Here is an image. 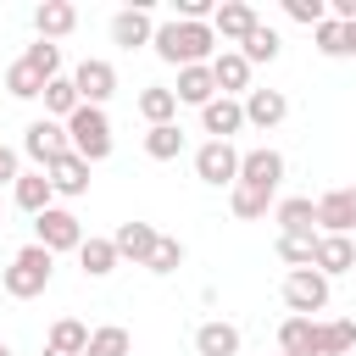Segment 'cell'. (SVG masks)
Segmentation results:
<instances>
[{
  "mask_svg": "<svg viewBox=\"0 0 356 356\" xmlns=\"http://www.w3.org/2000/svg\"><path fill=\"white\" fill-rule=\"evenodd\" d=\"M150 50H156L167 67H211L217 33H211V22H178V17H167V22H156Z\"/></svg>",
  "mask_w": 356,
  "mask_h": 356,
  "instance_id": "1",
  "label": "cell"
},
{
  "mask_svg": "<svg viewBox=\"0 0 356 356\" xmlns=\"http://www.w3.org/2000/svg\"><path fill=\"white\" fill-rule=\"evenodd\" d=\"M50 278H56V256H50L44 245H22V250L11 256V267L0 273V284H6L11 300H33V295H44Z\"/></svg>",
  "mask_w": 356,
  "mask_h": 356,
  "instance_id": "2",
  "label": "cell"
},
{
  "mask_svg": "<svg viewBox=\"0 0 356 356\" xmlns=\"http://www.w3.org/2000/svg\"><path fill=\"white\" fill-rule=\"evenodd\" d=\"M67 145H72V156H83L89 167L95 161H106L111 156V117L100 111V106H78L72 117H67Z\"/></svg>",
  "mask_w": 356,
  "mask_h": 356,
  "instance_id": "3",
  "label": "cell"
},
{
  "mask_svg": "<svg viewBox=\"0 0 356 356\" xmlns=\"http://www.w3.org/2000/svg\"><path fill=\"white\" fill-rule=\"evenodd\" d=\"M33 245H44L50 256L78 250V245H83V222H78L67 206H50V211H39V217H33Z\"/></svg>",
  "mask_w": 356,
  "mask_h": 356,
  "instance_id": "4",
  "label": "cell"
},
{
  "mask_svg": "<svg viewBox=\"0 0 356 356\" xmlns=\"http://www.w3.org/2000/svg\"><path fill=\"white\" fill-rule=\"evenodd\" d=\"M284 306L289 317H312V312H328V278L317 267H295L284 278Z\"/></svg>",
  "mask_w": 356,
  "mask_h": 356,
  "instance_id": "5",
  "label": "cell"
},
{
  "mask_svg": "<svg viewBox=\"0 0 356 356\" xmlns=\"http://www.w3.org/2000/svg\"><path fill=\"white\" fill-rule=\"evenodd\" d=\"M72 89H78L83 106H100V111H106V100L117 95V67H111L106 56H83L78 72H72Z\"/></svg>",
  "mask_w": 356,
  "mask_h": 356,
  "instance_id": "6",
  "label": "cell"
},
{
  "mask_svg": "<svg viewBox=\"0 0 356 356\" xmlns=\"http://www.w3.org/2000/svg\"><path fill=\"white\" fill-rule=\"evenodd\" d=\"M22 150L33 156V167L44 172L56 156H67L72 145H67V122H50V117H33L28 128H22Z\"/></svg>",
  "mask_w": 356,
  "mask_h": 356,
  "instance_id": "7",
  "label": "cell"
},
{
  "mask_svg": "<svg viewBox=\"0 0 356 356\" xmlns=\"http://www.w3.org/2000/svg\"><path fill=\"white\" fill-rule=\"evenodd\" d=\"M195 178L200 184H211V189H234V178H239V150L234 145H222V139H206L200 150H195Z\"/></svg>",
  "mask_w": 356,
  "mask_h": 356,
  "instance_id": "8",
  "label": "cell"
},
{
  "mask_svg": "<svg viewBox=\"0 0 356 356\" xmlns=\"http://www.w3.org/2000/svg\"><path fill=\"white\" fill-rule=\"evenodd\" d=\"M256 22H261V17H256V6H245V0H222V6L211 11V33H217L222 50H239Z\"/></svg>",
  "mask_w": 356,
  "mask_h": 356,
  "instance_id": "9",
  "label": "cell"
},
{
  "mask_svg": "<svg viewBox=\"0 0 356 356\" xmlns=\"http://www.w3.org/2000/svg\"><path fill=\"white\" fill-rule=\"evenodd\" d=\"M317 228L323 234H356V184H339V189H328L323 200H317Z\"/></svg>",
  "mask_w": 356,
  "mask_h": 356,
  "instance_id": "10",
  "label": "cell"
},
{
  "mask_svg": "<svg viewBox=\"0 0 356 356\" xmlns=\"http://www.w3.org/2000/svg\"><path fill=\"white\" fill-rule=\"evenodd\" d=\"M150 39H156V17H150L145 0H134V6H122V11L111 17V44L139 50V44H150Z\"/></svg>",
  "mask_w": 356,
  "mask_h": 356,
  "instance_id": "11",
  "label": "cell"
},
{
  "mask_svg": "<svg viewBox=\"0 0 356 356\" xmlns=\"http://www.w3.org/2000/svg\"><path fill=\"white\" fill-rule=\"evenodd\" d=\"M234 184H261V189H278L284 184V156L273 145H256V150H239V178Z\"/></svg>",
  "mask_w": 356,
  "mask_h": 356,
  "instance_id": "12",
  "label": "cell"
},
{
  "mask_svg": "<svg viewBox=\"0 0 356 356\" xmlns=\"http://www.w3.org/2000/svg\"><path fill=\"white\" fill-rule=\"evenodd\" d=\"M211 83H217V95L245 100V95H250V61H245L239 50H217V56H211Z\"/></svg>",
  "mask_w": 356,
  "mask_h": 356,
  "instance_id": "13",
  "label": "cell"
},
{
  "mask_svg": "<svg viewBox=\"0 0 356 356\" xmlns=\"http://www.w3.org/2000/svg\"><path fill=\"white\" fill-rule=\"evenodd\" d=\"M312 267H317L323 278L350 273V267H356V239H345V234H317V245H312Z\"/></svg>",
  "mask_w": 356,
  "mask_h": 356,
  "instance_id": "14",
  "label": "cell"
},
{
  "mask_svg": "<svg viewBox=\"0 0 356 356\" xmlns=\"http://www.w3.org/2000/svg\"><path fill=\"white\" fill-rule=\"evenodd\" d=\"M200 128H206L211 139L234 145V134L245 128V106H239V100H228V95H217V100H206V106H200Z\"/></svg>",
  "mask_w": 356,
  "mask_h": 356,
  "instance_id": "15",
  "label": "cell"
},
{
  "mask_svg": "<svg viewBox=\"0 0 356 356\" xmlns=\"http://www.w3.org/2000/svg\"><path fill=\"white\" fill-rule=\"evenodd\" d=\"M239 106H245V122H250V128H278V122L289 117V95H284V89H250Z\"/></svg>",
  "mask_w": 356,
  "mask_h": 356,
  "instance_id": "16",
  "label": "cell"
},
{
  "mask_svg": "<svg viewBox=\"0 0 356 356\" xmlns=\"http://www.w3.org/2000/svg\"><path fill=\"white\" fill-rule=\"evenodd\" d=\"M44 178H50V189L56 195H67V200H78V195H89V161L83 156H56L50 167H44Z\"/></svg>",
  "mask_w": 356,
  "mask_h": 356,
  "instance_id": "17",
  "label": "cell"
},
{
  "mask_svg": "<svg viewBox=\"0 0 356 356\" xmlns=\"http://www.w3.org/2000/svg\"><path fill=\"white\" fill-rule=\"evenodd\" d=\"M156 228L150 222H139V217H128V222H117V234H111V245H117V256L122 261H134V267H145V256L156 250Z\"/></svg>",
  "mask_w": 356,
  "mask_h": 356,
  "instance_id": "18",
  "label": "cell"
},
{
  "mask_svg": "<svg viewBox=\"0 0 356 356\" xmlns=\"http://www.w3.org/2000/svg\"><path fill=\"white\" fill-rule=\"evenodd\" d=\"M273 222H278V234H317V200L312 195H284L273 206Z\"/></svg>",
  "mask_w": 356,
  "mask_h": 356,
  "instance_id": "19",
  "label": "cell"
},
{
  "mask_svg": "<svg viewBox=\"0 0 356 356\" xmlns=\"http://www.w3.org/2000/svg\"><path fill=\"white\" fill-rule=\"evenodd\" d=\"M33 28H39V39H67L72 28H78V6H67V0H39L33 6Z\"/></svg>",
  "mask_w": 356,
  "mask_h": 356,
  "instance_id": "20",
  "label": "cell"
},
{
  "mask_svg": "<svg viewBox=\"0 0 356 356\" xmlns=\"http://www.w3.org/2000/svg\"><path fill=\"white\" fill-rule=\"evenodd\" d=\"M11 200L28 211V217H39V211H50V200H56V189H50V178L33 167V172H17V184H11Z\"/></svg>",
  "mask_w": 356,
  "mask_h": 356,
  "instance_id": "21",
  "label": "cell"
},
{
  "mask_svg": "<svg viewBox=\"0 0 356 356\" xmlns=\"http://www.w3.org/2000/svg\"><path fill=\"white\" fill-rule=\"evenodd\" d=\"M278 356H317V317H284L278 323Z\"/></svg>",
  "mask_w": 356,
  "mask_h": 356,
  "instance_id": "22",
  "label": "cell"
},
{
  "mask_svg": "<svg viewBox=\"0 0 356 356\" xmlns=\"http://www.w3.org/2000/svg\"><path fill=\"white\" fill-rule=\"evenodd\" d=\"M195 350L200 356H239V328L222 323V317H211V323L195 328Z\"/></svg>",
  "mask_w": 356,
  "mask_h": 356,
  "instance_id": "23",
  "label": "cell"
},
{
  "mask_svg": "<svg viewBox=\"0 0 356 356\" xmlns=\"http://www.w3.org/2000/svg\"><path fill=\"white\" fill-rule=\"evenodd\" d=\"M178 106H206L217 100V83H211V67H178V83H172Z\"/></svg>",
  "mask_w": 356,
  "mask_h": 356,
  "instance_id": "24",
  "label": "cell"
},
{
  "mask_svg": "<svg viewBox=\"0 0 356 356\" xmlns=\"http://www.w3.org/2000/svg\"><path fill=\"white\" fill-rule=\"evenodd\" d=\"M228 206H234V217H267L273 206H278V189H261V184H234L228 189Z\"/></svg>",
  "mask_w": 356,
  "mask_h": 356,
  "instance_id": "25",
  "label": "cell"
},
{
  "mask_svg": "<svg viewBox=\"0 0 356 356\" xmlns=\"http://www.w3.org/2000/svg\"><path fill=\"white\" fill-rule=\"evenodd\" d=\"M139 117H145L150 128L172 122V117H178V95H172L167 83H145V89H139Z\"/></svg>",
  "mask_w": 356,
  "mask_h": 356,
  "instance_id": "26",
  "label": "cell"
},
{
  "mask_svg": "<svg viewBox=\"0 0 356 356\" xmlns=\"http://www.w3.org/2000/svg\"><path fill=\"white\" fill-rule=\"evenodd\" d=\"M117 261H122V256H117L111 239H95V234H89V239L78 245V267H83V278H106V273H117Z\"/></svg>",
  "mask_w": 356,
  "mask_h": 356,
  "instance_id": "27",
  "label": "cell"
},
{
  "mask_svg": "<svg viewBox=\"0 0 356 356\" xmlns=\"http://www.w3.org/2000/svg\"><path fill=\"white\" fill-rule=\"evenodd\" d=\"M39 100H44V117H50V122H67V117L83 106V100H78V89H72V78H50Z\"/></svg>",
  "mask_w": 356,
  "mask_h": 356,
  "instance_id": "28",
  "label": "cell"
},
{
  "mask_svg": "<svg viewBox=\"0 0 356 356\" xmlns=\"http://www.w3.org/2000/svg\"><path fill=\"white\" fill-rule=\"evenodd\" d=\"M145 156H150V161H178V156H184V128H178V122L145 128Z\"/></svg>",
  "mask_w": 356,
  "mask_h": 356,
  "instance_id": "29",
  "label": "cell"
},
{
  "mask_svg": "<svg viewBox=\"0 0 356 356\" xmlns=\"http://www.w3.org/2000/svg\"><path fill=\"white\" fill-rule=\"evenodd\" d=\"M345 350H356V323L350 317L317 323V356H345Z\"/></svg>",
  "mask_w": 356,
  "mask_h": 356,
  "instance_id": "30",
  "label": "cell"
},
{
  "mask_svg": "<svg viewBox=\"0 0 356 356\" xmlns=\"http://www.w3.org/2000/svg\"><path fill=\"white\" fill-rule=\"evenodd\" d=\"M128 350H134V334H128L122 323L89 328V345H83V356H128Z\"/></svg>",
  "mask_w": 356,
  "mask_h": 356,
  "instance_id": "31",
  "label": "cell"
},
{
  "mask_svg": "<svg viewBox=\"0 0 356 356\" xmlns=\"http://www.w3.org/2000/svg\"><path fill=\"white\" fill-rule=\"evenodd\" d=\"M278 50H284V39H278V28H267V22H256L250 33H245V44H239V56L256 67V61H278Z\"/></svg>",
  "mask_w": 356,
  "mask_h": 356,
  "instance_id": "32",
  "label": "cell"
},
{
  "mask_svg": "<svg viewBox=\"0 0 356 356\" xmlns=\"http://www.w3.org/2000/svg\"><path fill=\"white\" fill-rule=\"evenodd\" d=\"M44 345H50V350H67V356H83V345H89V328H83L78 317H56Z\"/></svg>",
  "mask_w": 356,
  "mask_h": 356,
  "instance_id": "33",
  "label": "cell"
},
{
  "mask_svg": "<svg viewBox=\"0 0 356 356\" xmlns=\"http://www.w3.org/2000/svg\"><path fill=\"white\" fill-rule=\"evenodd\" d=\"M6 89H11V100H39V95H44V78L17 56V61L6 67Z\"/></svg>",
  "mask_w": 356,
  "mask_h": 356,
  "instance_id": "34",
  "label": "cell"
},
{
  "mask_svg": "<svg viewBox=\"0 0 356 356\" xmlns=\"http://www.w3.org/2000/svg\"><path fill=\"white\" fill-rule=\"evenodd\" d=\"M22 61L50 83V78H61V44H50V39H33L28 50H22Z\"/></svg>",
  "mask_w": 356,
  "mask_h": 356,
  "instance_id": "35",
  "label": "cell"
},
{
  "mask_svg": "<svg viewBox=\"0 0 356 356\" xmlns=\"http://www.w3.org/2000/svg\"><path fill=\"white\" fill-rule=\"evenodd\" d=\"M145 267H150L156 278H167V273H178V267H184V239H172V234H161V239H156V250L145 256Z\"/></svg>",
  "mask_w": 356,
  "mask_h": 356,
  "instance_id": "36",
  "label": "cell"
},
{
  "mask_svg": "<svg viewBox=\"0 0 356 356\" xmlns=\"http://www.w3.org/2000/svg\"><path fill=\"white\" fill-rule=\"evenodd\" d=\"M312 245H317V234H278V261H289V273L312 267Z\"/></svg>",
  "mask_w": 356,
  "mask_h": 356,
  "instance_id": "37",
  "label": "cell"
},
{
  "mask_svg": "<svg viewBox=\"0 0 356 356\" xmlns=\"http://www.w3.org/2000/svg\"><path fill=\"white\" fill-rule=\"evenodd\" d=\"M284 17H289V22H306V28H317V22L328 17V0H284Z\"/></svg>",
  "mask_w": 356,
  "mask_h": 356,
  "instance_id": "38",
  "label": "cell"
},
{
  "mask_svg": "<svg viewBox=\"0 0 356 356\" xmlns=\"http://www.w3.org/2000/svg\"><path fill=\"white\" fill-rule=\"evenodd\" d=\"M17 172H22V167H17V150L0 145V184H17Z\"/></svg>",
  "mask_w": 356,
  "mask_h": 356,
  "instance_id": "39",
  "label": "cell"
},
{
  "mask_svg": "<svg viewBox=\"0 0 356 356\" xmlns=\"http://www.w3.org/2000/svg\"><path fill=\"white\" fill-rule=\"evenodd\" d=\"M44 356H67V350H50V345H44Z\"/></svg>",
  "mask_w": 356,
  "mask_h": 356,
  "instance_id": "40",
  "label": "cell"
},
{
  "mask_svg": "<svg viewBox=\"0 0 356 356\" xmlns=\"http://www.w3.org/2000/svg\"><path fill=\"white\" fill-rule=\"evenodd\" d=\"M0 356H11V345H6V339H0Z\"/></svg>",
  "mask_w": 356,
  "mask_h": 356,
  "instance_id": "41",
  "label": "cell"
},
{
  "mask_svg": "<svg viewBox=\"0 0 356 356\" xmlns=\"http://www.w3.org/2000/svg\"><path fill=\"white\" fill-rule=\"evenodd\" d=\"M350 239H356V234H350Z\"/></svg>",
  "mask_w": 356,
  "mask_h": 356,
  "instance_id": "42",
  "label": "cell"
}]
</instances>
